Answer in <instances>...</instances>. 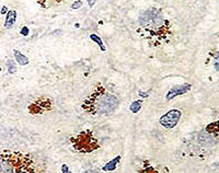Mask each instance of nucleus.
I'll use <instances>...</instances> for the list:
<instances>
[{"mask_svg":"<svg viewBox=\"0 0 219 173\" xmlns=\"http://www.w3.org/2000/svg\"><path fill=\"white\" fill-rule=\"evenodd\" d=\"M13 55H14V59H16L17 62H19L20 65H22V66H25L29 64V58L27 57V56H24L21 52H19V50H13Z\"/></svg>","mask_w":219,"mask_h":173,"instance_id":"obj_7","label":"nucleus"},{"mask_svg":"<svg viewBox=\"0 0 219 173\" xmlns=\"http://www.w3.org/2000/svg\"><path fill=\"white\" fill-rule=\"evenodd\" d=\"M0 71H1V67H0Z\"/></svg>","mask_w":219,"mask_h":173,"instance_id":"obj_19","label":"nucleus"},{"mask_svg":"<svg viewBox=\"0 0 219 173\" xmlns=\"http://www.w3.org/2000/svg\"><path fill=\"white\" fill-rule=\"evenodd\" d=\"M90 39H91L93 42H95L96 44L99 45V47L101 48V50H102V52H105V50H106V48H105V46H104L103 41H102V39H101L96 34H91V35H90Z\"/></svg>","mask_w":219,"mask_h":173,"instance_id":"obj_9","label":"nucleus"},{"mask_svg":"<svg viewBox=\"0 0 219 173\" xmlns=\"http://www.w3.org/2000/svg\"><path fill=\"white\" fill-rule=\"evenodd\" d=\"M17 20V11L16 10H9L6 17V21H4V27L6 29H11L13 27Z\"/></svg>","mask_w":219,"mask_h":173,"instance_id":"obj_6","label":"nucleus"},{"mask_svg":"<svg viewBox=\"0 0 219 173\" xmlns=\"http://www.w3.org/2000/svg\"><path fill=\"white\" fill-rule=\"evenodd\" d=\"M214 67L217 71H219V53H217L215 56V62H214Z\"/></svg>","mask_w":219,"mask_h":173,"instance_id":"obj_13","label":"nucleus"},{"mask_svg":"<svg viewBox=\"0 0 219 173\" xmlns=\"http://www.w3.org/2000/svg\"><path fill=\"white\" fill-rule=\"evenodd\" d=\"M119 160H121V157H119V156H117V157H116L114 160H112L111 162H108V164H106L103 168V170H104V171H111V170H114L116 168V164L119 162Z\"/></svg>","mask_w":219,"mask_h":173,"instance_id":"obj_8","label":"nucleus"},{"mask_svg":"<svg viewBox=\"0 0 219 173\" xmlns=\"http://www.w3.org/2000/svg\"><path fill=\"white\" fill-rule=\"evenodd\" d=\"M190 90H191V85H188V83H185V85H175V87H173L169 92H168V94H167V100H171V99L175 98L177 95L184 94V93H186L187 91H190Z\"/></svg>","mask_w":219,"mask_h":173,"instance_id":"obj_5","label":"nucleus"},{"mask_svg":"<svg viewBox=\"0 0 219 173\" xmlns=\"http://www.w3.org/2000/svg\"><path fill=\"white\" fill-rule=\"evenodd\" d=\"M0 173H37L31 156L4 151L0 154Z\"/></svg>","mask_w":219,"mask_h":173,"instance_id":"obj_2","label":"nucleus"},{"mask_svg":"<svg viewBox=\"0 0 219 173\" xmlns=\"http://www.w3.org/2000/svg\"><path fill=\"white\" fill-rule=\"evenodd\" d=\"M7 66H8V71L10 73H14L17 71V67H16V64L13 60H8L7 62Z\"/></svg>","mask_w":219,"mask_h":173,"instance_id":"obj_10","label":"nucleus"},{"mask_svg":"<svg viewBox=\"0 0 219 173\" xmlns=\"http://www.w3.org/2000/svg\"><path fill=\"white\" fill-rule=\"evenodd\" d=\"M29 33H30V30H29V27H22V30H21V34L23 35V36H27V35H29Z\"/></svg>","mask_w":219,"mask_h":173,"instance_id":"obj_14","label":"nucleus"},{"mask_svg":"<svg viewBox=\"0 0 219 173\" xmlns=\"http://www.w3.org/2000/svg\"><path fill=\"white\" fill-rule=\"evenodd\" d=\"M62 171H64V172L68 171V168H66V165H64V167H62Z\"/></svg>","mask_w":219,"mask_h":173,"instance_id":"obj_18","label":"nucleus"},{"mask_svg":"<svg viewBox=\"0 0 219 173\" xmlns=\"http://www.w3.org/2000/svg\"><path fill=\"white\" fill-rule=\"evenodd\" d=\"M181 115H182L181 111H179V110H171V111H169L160 118V123H161V125L167 127V128H173L179 123V119L181 118Z\"/></svg>","mask_w":219,"mask_h":173,"instance_id":"obj_4","label":"nucleus"},{"mask_svg":"<svg viewBox=\"0 0 219 173\" xmlns=\"http://www.w3.org/2000/svg\"><path fill=\"white\" fill-rule=\"evenodd\" d=\"M119 100L114 94L108 92L103 85H98L83 101L82 108L92 115H104L115 111Z\"/></svg>","mask_w":219,"mask_h":173,"instance_id":"obj_1","label":"nucleus"},{"mask_svg":"<svg viewBox=\"0 0 219 173\" xmlns=\"http://www.w3.org/2000/svg\"><path fill=\"white\" fill-rule=\"evenodd\" d=\"M96 0H88V4H89V7H91V8H93V6L95 4Z\"/></svg>","mask_w":219,"mask_h":173,"instance_id":"obj_15","label":"nucleus"},{"mask_svg":"<svg viewBox=\"0 0 219 173\" xmlns=\"http://www.w3.org/2000/svg\"><path fill=\"white\" fill-rule=\"evenodd\" d=\"M82 7V1H80V0H77V1H75L73 4V6H71V9H73V10H76V9H79Z\"/></svg>","mask_w":219,"mask_h":173,"instance_id":"obj_12","label":"nucleus"},{"mask_svg":"<svg viewBox=\"0 0 219 173\" xmlns=\"http://www.w3.org/2000/svg\"><path fill=\"white\" fill-rule=\"evenodd\" d=\"M67 173H70V172H68V171H67Z\"/></svg>","mask_w":219,"mask_h":173,"instance_id":"obj_20","label":"nucleus"},{"mask_svg":"<svg viewBox=\"0 0 219 173\" xmlns=\"http://www.w3.org/2000/svg\"><path fill=\"white\" fill-rule=\"evenodd\" d=\"M140 106H141V102H140V101H138V102H134L133 105L131 106V110L134 112V113H137V111L140 108Z\"/></svg>","mask_w":219,"mask_h":173,"instance_id":"obj_11","label":"nucleus"},{"mask_svg":"<svg viewBox=\"0 0 219 173\" xmlns=\"http://www.w3.org/2000/svg\"><path fill=\"white\" fill-rule=\"evenodd\" d=\"M4 13H8V7L7 6H4L1 9V14H4Z\"/></svg>","mask_w":219,"mask_h":173,"instance_id":"obj_16","label":"nucleus"},{"mask_svg":"<svg viewBox=\"0 0 219 173\" xmlns=\"http://www.w3.org/2000/svg\"><path fill=\"white\" fill-rule=\"evenodd\" d=\"M83 173H99V172H96L94 170H88V171H85Z\"/></svg>","mask_w":219,"mask_h":173,"instance_id":"obj_17","label":"nucleus"},{"mask_svg":"<svg viewBox=\"0 0 219 173\" xmlns=\"http://www.w3.org/2000/svg\"><path fill=\"white\" fill-rule=\"evenodd\" d=\"M76 149L82 152H90L94 149H98L99 144L96 139L93 138L91 131H83L76 138Z\"/></svg>","mask_w":219,"mask_h":173,"instance_id":"obj_3","label":"nucleus"}]
</instances>
